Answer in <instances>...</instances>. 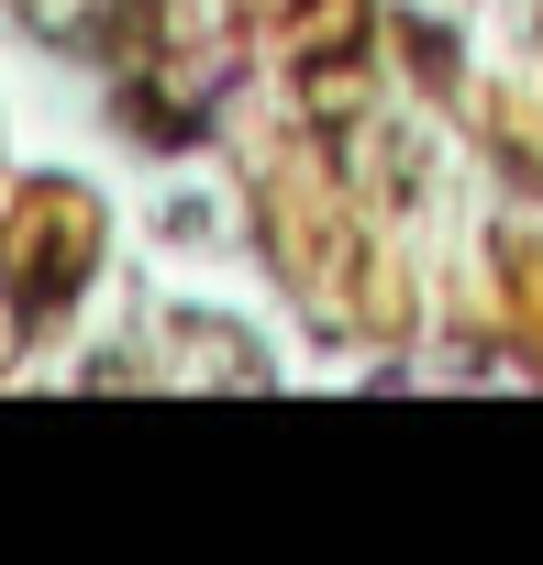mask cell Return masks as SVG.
I'll return each instance as SVG.
<instances>
[]
</instances>
